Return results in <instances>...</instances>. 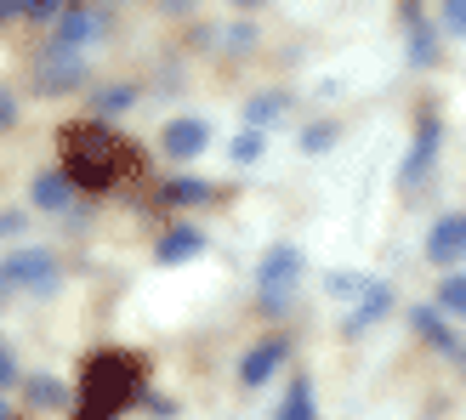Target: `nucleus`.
I'll return each mask as SVG.
<instances>
[{"label": "nucleus", "instance_id": "nucleus-19", "mask_svg": "<svg viewBox=\"0 0 466 420\" xmlns=\"http://www.w3.org/2000/svg\"><path fill=\"white\" fill-rule=\"evenodd\" d=\"M97 103H103L108 114H114V108H131V91H126V85H108V91H103Z\"/></svg>", "mask_w": 466, "mask_h": 420}, {"label": "nucleus", "instance_id": "nucleus-22", "mask_svg": "<svg viewBox=\"0 0 466 420\" xmlns=\"http://www.w3.org/2000/svg\"><path fill=\"white\" fill-rule=\"evenodd\" d=\"M6 120H12V103H6V97H0V125H6Z\"/></svg>", "mask_w": 466, "mask_h": 420}, {"label": "nucleus", "instance_id": "nucleus-2", "mask_svg": "<svg viewBox=\"0 0 466 420\" xmlns=\"http://www.w3.org/2000/svg\"><path fill=\"white\" fill-rule=\"evenodd\" d=\"M63 154H68V182H80V188H108L120 176V143L97 125L63 131Z\"/></svg>", "mask_w": 466, "mask_h": 420}, {"label": "nucleus", "instance_id": "nucleus-24", "mask_svg": "<svg viewBox=\"0 0 466 420\" xmlns=\"http://www.w3.org/2000/svg\"><path fill=\"white\" fill-rule=\"evenodd\" d=\"M0 420H6V404H0Z\"/></svg>", "mask_w": 466, "mask_h": 420}, {"label": "nucleus", "instance_id": "nucleus-23", "mask_svg": "<svg viewBox=\"0 0 466 420\" xmlns=\"http://www.w3.org/2000/svg\"><path fill=\"white\" fill-rule=\"evenodd\" d=\"M233 6H262V0H233Z\"/></svg>", "mask_w": 466, "mask_h": 420}, {"label": "nucleus", "instance_id": "nucleus-12", "mask_svg": "<svg viewBox=\"0 0 466 420\" xmlns=\"http://www.w3.org/2000/svg\"><path fill=\"white\" fill-rule=\"evenodd\" d=\"M387 307H392V295H387V290H370V295H364V307H359V313H347V324H353V330H364V324H376Z\"/></svg>", "mask_w": 466, "mask_h": 420}, {"label": "nucleus", "instance_id": "nucleus-10", "mask_svg": "<svg viewBox=\"0 0 466 420\" xmlns=\"http://www.w3.org/2000/svg\"><path fill=\"white\" fill-rule=\"evenodd\" d=\"M205 199H211V182H199V176L166 182V205H205Z\"/></svg>", "mask_w": 466, "mask_h": 420}, {"label": "nucleus", "instance_id": "nucleus-8", "mask_svg": "<svg viewBox=\"0 0 466 420\" xmlns=\"http://www.w3.org/2000/svg\"><path fill=\"white\" fill-rule=\"evenodd\" d=\"M97 35H103V17L86 12V6H75V12L63 17V29H57V52H86Z\"/></svg>", "mask_w": 466, "mask_h": 420}, {"label": "nucleus", "instance_id": "nucleus-18", "mask_svg": "<svg viewBox=\"0 0 466 420\" xmlns=\"http://www.w3.org/2000/svg\"><path fill=\"white\" fill-rule=\"evenodd\" d=\"M444 23L455 35H466V0H444Z\"/></svg>", "mask_w": 466, "mask_h": 420}, {"label": "nucleus", "instance_id": "nucleus-7", "mask_svg": "<svg viewBox=\"0 0 466 420\" xmlns=\"http://www.w3.org/2000/svg\"><path fill=\"white\" fill-rule=\"evenodd\" d=\"M159 143H166V154H171V159H194V154L211 148V131H205L199 120H171Z\"/></svg>", "mask_w": 466, "mask_h": 420}, {"label": "nucleus", "instance_id": "nucleus-4", "mask_svg": "<svg viewBox=\"0 0 466 420\" xmlns=\"http://www.w3.org/2000/svg\"><path fill=\"white\" fill-rule=\"evenodd\" d=\"M0 273H6L12 290H52V285H57V262H52L46 250H17Z\"/></svg>", "mask_w": 466, "mask_h": 420}, {"label": "nucleus", "instance_id": "nucleus-21", "mask_svg": "<svg viewBox=\"0 0 466 420\" xmlns=\"http://www.w3.org/2000/svg\"><path fill=\"white\" fill-rule=\"evenodd\" d=\"M12 12H23V0H0V17H12Z\"/></svg>", "mask_w": 466, "mask_h": 420}, {"label": "nucleus", "instance_id": "nucleus-11", "mask_svg": "<svg viewBox=\"0 0 466 420\" xmlns=\"http://www.w3.org/2000/svg\"><path fill=\"white\" fill-rule=\"evenodd\" d=\"M35 205H46V210H63V205H68V176L46 171V176L35 182Z\"/></svg>", "mask_w": 466, "mask_h": 420}, {"label": "nucleus", "instance_id": "nucleus-6", "mask_svg": "<svg viewBox=\"0 0 466 420\" xmlns=\"http://www.w3.org/2000/svg\"><path fill=\"white\" fill-rule=\"evenodd\" d=\"M427 255L438 267H450L466 255V216H438V227L427 233Z\"/></svg>", "mask_w": 466, "mask_h": 420}, {"label": "nucleus", "instance_id": "nucleus-15", "mask_svg": "<svg viewBox=\"0 0 466 420\" xmlns=\"http://www.w3.org/2000/svg\"><path fill=\"white\" fill-rule=\"evenodd\" d=\"M262 148H268V136H262V125H256V131H245L239 143H233V159H256Z\"/></svg>", "mask_w": 466, "mask_h": 420}, {"label": "nucleus", "instance_id": "nucleus-5", "mask_svg": "<svg viewBox=\"0 0 466 420\" xmlns=\"http://www.w3.org/2000/svg\"><path fill=\"white\" fill-rule=\"evenodd\" d=\"M290 358V341L285 335H268L262 346H250L245 353V364H239V381L245 386H262V381H273V369Z\"/></svg>", "mask_w": 466, "mask_h": 420}, {"label": "nucleus", "instance_id": "nucleus-14", "mask_svg": "<svg viewBox=\"0 0 466 420\" xmlns=\"http://www.w3.org/2000/svg\"><path fill=\"white\" fill-rule=\"evenodd\" d=\"M438 301H444L450 313H466V278H444V285H438Z\"/></svg>", "mask_w": 466, "mask_h": 420}, {"label": "nucleus", "instance_id": "nucleus-9", "mask_svg": "<svg viewBox=\"0 0 466 420\" xmlns=\"http://www.w3.org/2000/svg\"><path fill=\"white\" fill-rule=\"evenodd\" d=\"M199 250H205V233L199 227H177V233L159 239V262H188V255H199Z\"/></svg>", "mask_w": 466, "mask_h": 420}, {"label": "nucleus", "instance_id": "nucleus-1", "mask_svg": "<svg viewBox=\"0 0 466 420\" xmlns=\"http://www.w3.org/2000/svg\"><path fill=\"white\" fill-rule=\"evenodd\" d=\"M143 392V369L126 353H103L86 364V386H80V420H108L126 398Z\"/></svg>", "mask_w": 466, "mask_h": 420}, {"label": "nucleus", "instance_id": "nucleus-17", "mask_svg": "<svg viewBox=\"0 0 466 420\" xmlns=\"http://www.w3.org/2000/svg\"><path fill=\"white\" fill-rule=\"evenodd\" d=\"M29 398L35 404H63V386L57 381H29Z\"/></svg>", "mask_w": 466, "mask_h": 420}, {"label": "nucleus", "instance_id": "nucleus-3", "mask_svg": "<svg viewBox=\"0 0 466 420\" xmlns=\"http://www.w3.org/2000/svg\"><path fill=\"white\" fill-rule=\"evenodd\" d=\"M256 290H262V301H273V307H285V301L301 290V250L279 245L262 255V267H256Z\"/></svg>", "mask_w": 466, "mask_h": 420}, {"label": "nucleus", "instance_id": "nucleus-13", "mask_svg": "<svg viewBox=\"0 0 466 420\" xmlns=\"http://www.w3.org/2000/svg\"><path fill=\"white\" fill-rule=\"evenodd\" d=\"M279 420H313V386L308 381H296V392L285 398V415Z\"/></svg>", "mask_w": 466, "mask_h": 420}, {"label": "nucleus", "instance_id": "nucleus-16", "mask_svg": "<svg viewBox=\"0 0 466 420\" xmlns=\"http://www.w3.org/2000/svg\"><path fill=\"white\" fill-rule=\"evenodd\" d=\"M330 295H370V285L359 273H347V278H330Z\"/></svg>", "mask_w": 466, "mask_h": 420}, {"label": "nucleus", "instance_id": "nucleus-20", "mask_svg": "<svg viewBox=\"0 0 466 420\" xmlns=\"http://www.w3.org/2000/svg\"><path fill=\"white\" fill-rule=\"evenodd\" d=\"M12 381H17V364H12L6 346H0V386H12Z\"/></svg>", "mask_w": 466, "mask_h": 420}]
</instances>
